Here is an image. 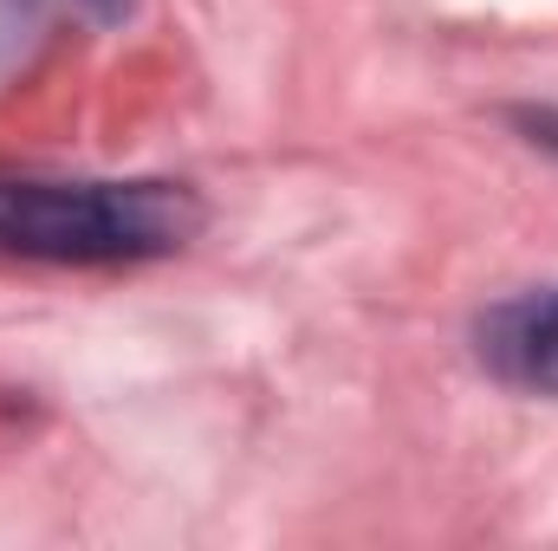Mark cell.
<instances>
[{
    "label": "cell",
    "instance_id": "obj_2",
    "mask_svg": "<svg viewBox=\"0 0 558 551\" xmlns=\"http://www.w3.org/2000/svg\"><path fill=\"white\" fill-rule=\"evenodd\" d=\"M474 351L481 364L526 396H553L558 403V285L500 298L481 325H474Z\"/></svg>",
    "mask_w": 558,
    "mask_h": 551
},
{
    "label": "cell",
    "instance_id": "obj_3",
    "mask_svg": "<svg viewBox=\"0 0 558 551\" xmlns=\"http://www.w3.org/2000/svg\"><path fill=\"white\" fill-rule=\"evenodd\" d=\"M520 124L533 131V143H546V149H558V111H520Z\"/></svg>",
    "mask_w": 558,
    "mask_h": 551
},
{
    "label": "cell",
    "instance_id": "obj_1",
    "mask_svg": "<svg viewBox=\"0 0 558 551\" xmlns=\"http://www.w3.org/2000/svg\"><path fill=\"white\" fill-rule=\"evenodd\" d=\"M189 182H46L0 175V260L33 267H131L202 234Z\"/></svg>",
    "mask_w": 558,
    "mask_h": 551
}]
</instances>
